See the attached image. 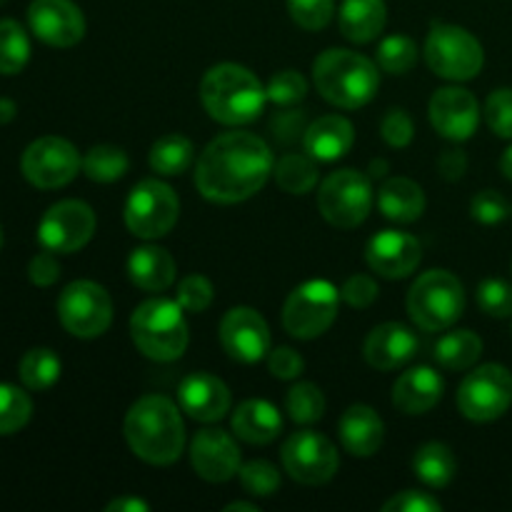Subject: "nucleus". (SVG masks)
<instances>
[{
	"label": "nucleus",
	"mask_w": 512,
	"mask_h": 512,
	"mask_svg": "<svg viewBox=\"0 0 512 512\" xmlns=\"http://www.w3.org/2000/svg\"><path fill=\"white\" fill-rule=\"evenodd\" d=\"M273 168V153L263 138L233 130L205 145L195 168V185L210 203H243L263 190Z\"/></svg>",
	"instance_id": "obj_1"
},
{
	"label": "nucleus",
	"mask_w": 512,
	"mask_h": 512,
	"mask_svg": "<svg viewBox=\"0 0 512 512\" xmlns=\"http://www.w3.org/2000/svg\"><path fill=\"white\" fill-rule=\"evenodd\" d=\"M130 450L148 465H173L183 455L185 425L165 395H143L130 405L123 423Z\"/></svg>",
	"instance_id": "obj_2"
},
{
	"label": "nucleus",
	"mask_w": 512,
	"mask_h": 512,
	"mask_svg": "<svg viewBox=\"0 0 512 512\" xmlns=\"http://www.w3.org/2000/svg\"><path fill=\"white\" fill-rule=\"evenodd\" d=\"M200 100L213 120L223 125H248L268 103V90L258 75L238 63L213 65L200 80Z\"/></svg>",
	"instance_id": "obj_3"
},
{
	"label": "nucleus",
	"mask_w": 512,
	"mask_h": 512,
	"mask_svg": "<svg viewBox=\"0 0 512 512\" xmlns=\"http://www.w3.org/2000/svg\"><path fill=\"white\" fill-rule=\"evenodd\" d=\"M313 80L328 103L343 110H358L375 98L380 73L373 60L345 48H330L313 63Z\"/></svg>",
	"instance_id": "obj_4"
},
{
	"label": "nucleus",
	"mask_w": 512,
	"mask_h": 512,
	"mask_svg": "<svg viewBox=\"0 0 512 512\" xmlns=\"http://www.w3.org/2000/svg\"><path fill=\"white\" fill-rule=\"evenodd\" d=\"M130 338L145 358L173 363L188 348V323L178 300L153 298L135 308L130 318Z\"/></svg>",
	"instance_id": "obj_5"
},
{
	"label": "nucleus",
	"mask_w": 512,
	"mask_h": 512,
	"mask_svg": "<svg viewBox=\"0 0 512 512\" xmlns=\"http://www.w3.org/2000/svg\"><path fill=\"white\" fill-rule=\"evenodd\" d=\"M465 310V288L450 270H428L408 293V315L428 333L453 328Z\"/></svg>",
	"instance_id": "obj_6"
},
{
	"label": "nucleus",
	"mask_w": 512,
	"mask_h": 512,
	"mask_svg": "<svg viewBox=\"0 0 512 512\" xmlns=\"http://www.w3.org/2000/svg\"><path fill=\"white\" fill-rule=\"evenodd\" d=\"M425 60L430 70L445 80H470L483 70L485 53L480 40L460 25L435 23L425 40Z\"/></svg>",
	"instance_id": "obj_7"
},
{
	"label": "nucleus",
	"mask_w": 512,
	"mask_h": 512,
	"mask_svg": "<svg viewBox=\"0 0 512 512\" xmlns=\"http://www.w3.org/2000/svg\"><path fill=\"white\" fill-rule=\"evenodd\" d=\"M320 215L333 228L350 230L365 223L373 210V185L365 173L343 168L330 173L318 190Z\"/></svg>",
	"instance_id": "obj_8"
},
{
	"label": "nucleus",
	"mask_w": 512,
	"mask_h": 512,
	"mask_svg": "<svg viewBox=\"0 0 512 512\" xmlns=\"http://www.w3.org/2000/svg\"><path fill=\"white\" fill-rule=\"evenodd\" d=\"M180 215V200L168 183L158 178L140 180L125 203V225L135 238L155 240L175 228Z\"/></svg>",
	"instance_id": "obj_9"
},
{
	"label": "nucleus",
	"mask_w": 512,
	"mask_h": 512,
	"mask_svg": "<svg viewBox=\"0 0 512 512\" xmlns=\"http://www.w3.org/2000/svg\"><path fill=\"white\" fill-rule=\"evenodd\" d=\"M340 293L328 280H308L288 295L283 308V325L293 338L313 340L328 333L338 318Z\"/></svg>",
	"instance_id": "obj_10"
},
{
	"label": "nucleus",
	"mask_w": 512,
	"mask_h": 512,
	"mask_svg": "<svg viewBox=\"0 0 512 512\" xmlns=\"http://www.w3.org/2000/svg\"><path fill=\"white\" fill-rule=\"evenodd\" d=\"M58 318L75 338H100L113 323V300L103 285L93 280H75L60 293Z\"/></svg>",
	"instance_id": "obj_11"
},
{
	"label": "nucleus",
	"mask_w": 512,
	"mask_h": 512,
	"mask_svg": "<svg viewBox=\"0 0 512 512\" xmlns=\"http://www.w3.org/2000/svg\"><path fill=\"white\" fill-rule=\"evenodd\" d=\"M512 405V373L498 363L480 365L460 383L458 408L473 423H493Z\"/></svg>",
	"instance_id": "obj_12"
},
{
	"label": "nucleus",
	"mask_w": 512,
	"mask_h": 512,
	"mask_svg": "<svg viewBox=\"0 0 512 512\" xmlns=\"http://www.w3.org/2000/svg\"><path fill=\"white\" fill-rule=\"evenodd\" d=\"M20 168H23L25 180L35 188L53 190L75 180V175L83 168V160L73 143L58 135H45L25 148Z\"/></svg>",
	"instance_id": "obj_13"
},
{
	"label": "nucleus",
	"mask_w": 512,
	"mask_h": 512,
	"mask_svg": "<svg viewBox=\"0 0 512 512\" xmlns=\"http://www.w3.org/2000/svg\"><path fill=\"white\" fill-rule=\"evenodd\" d=\"M285 473L303 485H325L338 473V450L315 430L293 433L283 445Z\"/></svg>",
	"instance_id": "obj_14"
},
{
	"label": "nucleus",
	"mask_w": 512,
	"mask_h": 512,
	"mask_svg": "<svg viewBox=\"0 0 512 512\" xmlns=\"http://www.w3.org/2000/svg\"><path fill=\"white\" fill-rule=\"evenodd\" d=\"M95 233V213L83 200L55 203L38 225V240L53 253H75L85 248Z\"/></svg>",
	"instance_id": "obj_15"
},
{
	"label": "nucleus",
	"mask_w": 512,
	"mask_h": 512,
	"mask_svg": "<svg viewBox=\"0 0 512 512\" xmlns=\"http://www.w3.org/2000/svg\"><path fill=\"white\" fill-rule=\"evenodd\" d=\"M220 343L238 363H258L270 353V328L253 308H230L220 320Z\"/></svg>",
	"instance_id": "obj_16"
},
{
	"label": "nucleus",
	"mask_w": 512,
	"mask_h": 512,
	"mask_svg": "<svg viewBox=\"0 0 512 512\" xmlns=\"http://www.w3.org/2000/svg\"><path fill=\"white\" fill-rule=\"evenodd\" d=\"M190 463L208 483H228L240 473V448L230 433L220 428H205L190 440Z\"/></svg>",
	"instance_id": "obj_17"
},
{
	"label": "nucleus",
	"mask_w": 512,
	"mask_h": 512,
	"mask_svg": "<svg viewBox=\"0 0 512 512\" xmlns=\"http://www.w3.org/2000/svg\"><path fill=\"white\" fill-rule=\"evenodd\" d=\"M30 30L53 48H70L85 35V18L70 0H33L28 8Z\"/></svg>",
	"instance_id": "obj_18"
},
{
	"label": "nucleus",
	"mask_w": 512,
	"mask_h": 512,
	"mask_svg": "<svg viewBox=\"0 0 512 512\" xmlns=\"http://www.w3.org/2000/svg\"><path fill=\"white\" fill-rule=\"evenodd\" d=\"M420 258H423V250H420L418 238L403 230H383L373 235L365 248L370 270L388 280H403L413 275Z\"/></svg>",
	"instance_id": "obj_19"
},
{
	"label": "nucleus",
	"mask_w": 512,
	"mask_h": 512,
	"mask_svg": "<svg viewBox=\"0 0 512 512\" xmlns=\"http://www.w3.org/2000/svg\"><path fill=\"white\" fill-rule=\"evenodd\" d=\"M430 123L443 138L463 143L478 130L480 105L470 90L440 88L430 100Z\"/></svg>",
	"instance_id": "obj_20"
},
{
	"label": "nucleus",
	"mask_w": 512,
	"mask_h": 512,
	"mask_svg": "<svg viewBox=\"0 0 512 512\" xmlns=\"http://www.w3.org/2000/svg\"><path fill=\"white\" fill-rule=\"evenodd\" d=\"M180 410L198 423H218L230 413L233 395L228 385L210 373H193L178 388Z\"/></svg>",
	"instance_id": "obj_21"
},
{
	"label": "nucleus",
	"mask_w": 512,
	"mask_h": 512,
	"mask_svg": "<svg viewBox=\"0 0 512 512\" xmlns=\"http://www.w3.org/2000/svg\"><path fill=\"white\" fill-rule=\"evenodd\" d=\"M420 348V340L408 325L403 323H383L378 328L370 330L368 340H365V360L373 365L375 370L400 368L408 360L415 358Z\"/></svg>",
	"instance_id": "obj_22"
},
{
	"label": "nucleus",
	"mask_w": 512,
	"mask_h": 512,
	"mask_svg": "<svg viewBox=\"0 0 512 512\" xmlns=\"http://www.w3.org/2000/svg\"><path fill=\"white\" fill-rule=\"evenodd\" d=\"M445 380L438 370L428 365L410 368L395 380L393 385V405L405 415L430 413L435 405L443 400Z\"/></svg>",
	"instance_id": "obj_23"
},
{
	"label": "nucleus",
	"mask_w": 512,
	"mask_h": 512,
	"mask_svg": "<svg viewBox=\"0 0 512 512\" xmlns=\"http://www.w3.org/2000/svg\"><path fill=\"white\" fill-rule=\"evenodd\" d=\"M355 143L353 123L343 115H323L308 125L303 135L305 153L318 163H335L345 158Z\"/></svg>",
	"instance_id": "obj_24"
},
{
	"label": "nucleus",
	"mask_w": 512,
	"mask_h": 512,
	"mask_svg": "<svg viewBox=\"0 0 512 512\" xmlns=\"http://www.w3.org/2000/svg\"><path fill=\"white\" fill-rule=\"evenodd\" d=\"M340 443L355 458H370L385 438L383 418L370 405H350L338 423Z\"/></svg>",
	"instance_id": "obj_25"
},
{
	"label": "nucleus",
	"mask_w": 512,
	"mask_h": 512,
	"mask_svg": "<svg viewBox=\"0 0 512 512\" xmlns=\"http://www.w3.org/2000/svg\"><path fill=\"white\" fill-rule=\"evenodd\" d=\"M233 435L243 443L250 445H268L283 430V418H280L278 408L268 400H245L238 405L230 420Z\"/></svg>",
	"instance_id": "obj_26"
},
{
	"label": "nucleus",
	"mask_w": 512,
	"mask_h": 512,
	"mask_svg": "<svg viewBox=\"0 0 512 512\" xmlns=\"http://www.w3.org/2000/svg\"><path fill=\"white\" fill-rule=\"evenodd\" d=\"M128 275L140 290L163 293L175 283V260L165 248L143 245V248H135L133 255H130Z\"/></svg>",
	"instance_id": "obj_27"
},
{
	"label": "nucleus",
	"mask_w": 512,
	"mask_h": 512,
	"mask_svg": "<svg viewBox=\"0 0 512 512\" xmlns=\"http://www.w3.org/2000/svg\"><path fill=\"white\" fill-rule=\"evenodd\" d=\"M338 20L340 33L350 43H373L383 33L388 8H385V0H343Z\"/></svg>",
	"instance_id": "obj_28"
},
{
	"label": "nucleus",
	"mask_w": 512,
	"mask_h": 512,
	"mask_svg": "<svg viewBox=\"0 0 512 512\" xmlns=\"http://www.w3.org/2000/svg\"><path fill=\"white\" fill-rule=\"evenodd\" d=\"M378 208L393 223H415L425 213V193L415 180L390 178L378 190Z\"/></svg>",
	"instance_id": "obj_29"
},
{
	"label": "nucleus",
	"mask_w": 512,
	"mask_h": 512,
	"mask_svg": "<svg viewBox=\"0 0 512 512\" xmlns=\"http://www.w3.org/2000/svg\"><path fill=\"white\" fill-rule=\"evenodd\" d=\"M483 355V340L473 330H453L435 343L433 358L445 370H468Z\"/></svg>",
	"instance_id": "obj_30"
},
{
	"label": "nucleus",
	"mask_w": 512,
	"mask_h": 512,
	"mask_svg": "<svg viewBox=\"0 0 512 512\" xmlns=\"http://www.w3.org/2000/svg\"><path fill=\"white\" fill-rule=\"evenodd\" d=\"M413 473L428 488H445L458 473V460L445 443H428L415 453Z\"/></svg>",
	"instance_id": "obj_31"
},
{
	"label": "nucleus",
	"mask_w": 512,
	"mask_h": 512,
	"mask_svg": "<svg viewBox=\"0 0 512 512\" xmlns=\"http://www.w3.org/2000/svg\"><path fill=\"white\" fill-rule=\"evenodd\" d=\"M193 160H195L193 143L180 133L163 135V138L155 140L153 148H150V168H153L158 175H163V178L183 175L185 170L193 165Z\"/></svg>",
	"instance_id": "obj_32"
},
{
	"label": "nucleus",
	"mask_w": 512,
	"mask_h": 512,
	"mask_svg": "<svg viewBox=\"0 0 512 512\" xmlns=\"http://www.w3.org/2000/svg\"><path fill=\"white\" fill-rule=\"evenodd\" d=\"M275 183L290 195H305L318 185V165L310 155L288 153L275 163Z\"/></svg>",
	"instance_id": "obj_33"
},
{
	"label": "nucleus",
	"mask_w": 512,
	"mask_h": 512,
	"mask_svg": "<svg viewBox=\"0 0 512 512\" xmlns=\"http://www.w3.org/2000/svg\"><path fill=\"white\" fill-rule=\"evenodd\" d=\"M60 358L50 348H33L20 360V380L28 390H48L60 378Z\"/></svg>",
	"instance_id": "obj_34"
},
{
	"label": "nucleus",
	"mask_w": 512,
	"mask_h": 512,
	"mask_svg": "<svg viewBox=\"0 0 512 512\" xmlns=\"http://www.w3.org/2000/svg\"><path fill=\"white\" fill-rule=\"evenodd\" d=\"M128 155L115 145H95L83 158V173L95 183H115L128 173Z\"/></svg>",
	"instance_id": "obj_35"
},
{
	"label": "nucleus",
	"mask_w": 512,
	"mask_h": 512,
	"mask_svg": "<svg viewBox=\"0 0 512 512\" xmlns=\"http://www.w3.org/2000/svg\"><path fill=\"white\" fill-rule=\"evenodd\" d=\"M30 58V40L23 25L15 20H0V73L15 75Z\"/></svg>",
	"instance_id": "obj_36"
},
{
	"label": "nucleus",
	"mask_w": 512,
	"mask_h": 512,
	"mask_svg": "<svg viewBox=\"0 0 512 512\" xmlns=\"http://www.w3.org/2000/svg\"><path fill=\"white\" fill-rule=\"evenodd\" d=\"M285 410L298 425H313L325 415V395L318 385L298 383L285 395Z\"/></svg>",
	"instance_id": "obj_37"
},
{
	"label": "nucleus",
	"mask_w": 512,
	"mask_h": 512,
	"mask_svg": "<svg viewBox=\"0 0 512 512\" xmlns=\"http://www.w3.org/2000/svg\"><path fill=\"white\" fill-rule=\"evenodd\" d=\"M33 415V400L25 390L0 383V435L18 433Z\"/></svg>",
	"instance_id": "obj_38"
},
{
	"label": "nucleus",
	"mask_w": 512,
	"mask_h": 512,
	"mask_svg": "<svg viewBox=\"0 0 512 512\" xmlns=\"http://www.w3.org/2000/svg\"><path fill=\"white\" fill-rule=\"evenodd\" d=\"M418 63V45L408 35H390L378 45L380 70L390 75H405Z\"/></svg>",
	"instance_id": "obj_39"
},
{
	"label": "nucleus",
	"mask_w": 512,
	"mask_h": 512,
	"mask_svg": "<svg viewBox=\"0 0 512 512\" xmlns=\"http://www.w3.org/2000/svg\"><path fill=\"white\" fill-rule=\"evenodd\" d=\"M238 475L243 488L250 495H258V498H270L280 488L278 468L273 463H268V460H250V463L240 465Z\"/></svg>",
	"instance_id": "obj_40"
},
{
	"label": "nucleus",
	"mask_w": 512,
	"mask_h": 512,
	"mask_svg": "<svg viewBox=\"0 0 512 512\" xmlns=\"http://www.w3.org/2000/svg\"><path fill=\"white\" fill-rule=\"evenodd\" d=\"M288 13L303 30H323L335 15V0H288Z\"/></svg>",
	"instance_id": "obj_41"
},
{
	"label": "nucleus",
	"mask_w": 512,
	"mask_h": 512,
	"mask_svg": "<svg viewBox=\"0 0 512 512\" xmlns=\"http://www.w3.org/2000/svg\"><path fill=\"white\" fill-rule=\"evenodd\" d=\"M478 305L490 318H510L512 315V285L500 278H488L478 288Z\"/></svg>",
	"instance_id": "obj_42"
},
{
	"label": "nucleus",
	"mask_w": 512,
	"mask_h": 512,
	"mask_svg": "<svg viewBox=\"0 0 512 512\" xmlns=\"http://www.w3.org/2000/svg\"><path fill=\"white\" fill-rule=\"evenodd\" d=\"M268 100L275 105H295L308 95V83L298 70H280L268 83Z\"/></svg>",
	"instance_id": "obj_43"
},
{
	"label": "nucleus",
	"mask_w": 512,
	"mask_h": 512,
	"mask_svg": "<svg viewBox=\"0 0 512 512\" xmlns=\"http://www.w3.org/2000/svg\"><path fill=\"white\" fill-rule=\"evenodd\" d=\"M178 303L185 313H203L213 303V283L205 275H185L178 285Z\"/></svg>",
	"instance_id": "obj_44"
},
{
	"label": "nucleus",
	"mask_w": 512,
	"mask_h": 512,
	"mask_svg": "<svg viewBox=\"0 0 512 512\" xmlns=\"http://www.w3.org/2000/svg\"><path fill=\"white\" fill-rule=\"evenodd\" d=\"M485 120L498 138L512 140V88H500L490 93L485 103Z\"/></svg>",
	"instance_id": "obj_45"
},
{
	"label": "nucleus",
	"mask_w": 512,
	"mask_h": 512,
	"mask_svg": "<svg viewBox=\"0 0 512 512\" xmlns=\"http://www.w3.org/2000/svg\"><path fill=\"white\" fill-rule=\"evenodd\" d=\"M380 135H383V140L390 148H405V145L413 143V118L403 108L388 110L383 123H380Z\"/></svg>",
	"instance_id": "obj_46"
},
{
	"label": "nucleus",
	"mask_w": 512,
	"mask_h": 512,
	"mask_svg": "<svg viewBox=\"0 0 512 512\" xmlns=\"http://www.w3.org/2000/svg\"><path fill=\"white\" fill-rule=\"evenodd\" d=\"M470 215L483 225H498L508 218V203L498 190H483L470 200Z\"/></svg>",
	"instance_id": "obj_47"
},
{
	"label": "nucleus",
	"mask_w": 512,
	"mask_h": 512,
	"mask_svg": "<svg viewBox=\"0 0 512 512\" xmlns=\"http://www.w3.org/2000/svg\"><path fill=\"white\" fill-rule=\"evenodd\" d=\"M378 293V283L370 275H350L343 288H340V298L350 308H370L378 300Z\"/></svg>",
	"instance_id": "obj_48"
},
{
	"label": "nucleus",
	"mask_w": 512,
	"mask_h": 512,
	"mask_svg": "<svg viewBox=\"0 0 512 512\" xmlns=\"http://www.w3.org/2000/svg\"><path fill=\"white\" fill-rule=\"evenodd\" d=\"M440 510H443L440 500L433 498L430 493H423V490H403V493L393 495V498L383 505V512H440Z\"/></svg>",
	"instance_id": "obj_49"
},
{
	"label": "nucleus",
	"mask_w": 512,
	"mask_h": 512,
	"mask_svg": "<svg viewBox=\"0 0 512 512\" xmlns=\"http://www.w3.org/2000/svg\"><path fill=\"white\" fill-rule=\"evenodd\" d=\"M268 368L278 380H295L303 375L305 360L293 348H275L268 353Z\"/></svg>",
	"instance_id": "obj_50"
},
{
	"label": "nucleus",
	"mask_w": 512,
	"mask_h": 512,
	"mask_svg": "<svg viewBox=\"0 0 512 512\" xmlns=\"http://www.w3.org/2000/svg\"><path fill=\"white\" fill-rule=\"evenodd\" d=\"M28 278L33 280L35 285H40V288H48V285H53L55 280L60 278V263L58 258H55L53 250L45 248L43 253H38L30 260Z\"/></svg>",
	"instance_id": "obj_51"
},
{
	"label": "nucleus",
	"mask_w": 512,
	"mask_h": 512,
	"mask_svg": "<svg viewBox=\"0 0 512 512\" xmlns=\"http://www.w3.org/2000/svg\"><path fill=\"white\" fill-rule=\"evenodd\" d=\"M270 128H273V135L280 143H293L308 130L305 128V113L303 110H285V113L275 115Z\"/></svg>",
	"instance_id": "obj_52"
},
{
	"label": "nucleus",
	"mask_w": 512,
	"mask_h": 512,
	"mask_svg": "<svg viewBox=\"0 0 512 512\" xmlns=\"http://www.w3.org/2000/svg\"><path fill=\"white\" fill-rule=\"evenodd\" d=\"M438 170L440 175H443L445 180H460L465 175V170H468V155L463 153V150H443V155L438 158Z\"/></svg>",
	"instance_id": "obj_53"
},
{
	"label": "nucleus",
	"mask_w": 512,
	"mask_h": 512,
	"mask_svg": "<svg viewBox=\"0 0 512 512\" xmlns=\"http://www.w3.org/2000/svg\"><path fill=\"white\" fill-rule=\"evenodd\" d=\"M108 512H148L150 505L140 498H130V495H123V498L108 503Z\"/></svg>",
	"instance_id": "obj_54"
},
{
	"label": "nucleus",
	"mask_w": 512,
	"mask_h": 512,
	"mask_svg": "<svg viewBox=\"0 0 512 512\" xmlns=\"http://www.w3.org/2000/svg\"><path fill=\"white\" fill-rule=\"evenodd\" d=\"M15 118V103L8 98H0V123H8Z\"/></svg>",
	"instance_id": "obj_55"
},
{
	"label": "nucleus",
	"mask_w": 512,
	"mask_h": 512,
	"mask_svg": "<svg viewBox=\"0 0 512 512\" xmlns=\"http://www.w3.org/2000/svg\"><path fill=\"white\" fill-rule=\"evenodd\" d=\"M500 170H503L505 178L512 180V145L508 150H505L503 158H500Z\"/></svg>",
	"instance_id": "obj_56"
},
{
	"label": "nucleus",
	"mask_w": 512,
	"mask_h": 512,
	"mask_svg": "<svg viewBox=\"0 0 512 512\" xmlns=\"http://www.w3.org/2000/svg\"><path fill=\"white\" fill-rule=\"evenodd\" d=\"M385 173H388V163H385V160H373V165H370V175H373V178H383Z\"/></svg>",
	"instance_id": "obj_57"
},
{
	"label": "nucleus",
	"mask_w": 512,
	"mask_h": 512,
	"mask_svg": "<svg viewBox=\"0 0 512 512\" xmlns=\"http://www.w3.org/2000/svg\"><path fill=\"white\" fill-rule=\"evenodd\" d=\"M225 510H228V512H235V510H245V512H260V510H258V505H253V503H230V505H225Z\"/></svg>",
	"instance_id": "obj_58"
},
{
	"label": "nucleus",
	"mask_w": 512,
	"mask_h": 512,
	"mask_svg": "<svg viewBox=\"0 0 512 512\" xmlns=\"http://www.w3.org/2000/svg\"><path fill=\"white\" fill-rule=\"evenodd\" d=\"M0 245H3V230H0Z\"/></svg>",
	"instance_id": "obj_59"
},
{
	"label": "nucleus",
	"mask_w": 512,
	"mask_h": 512,
	"mask_svg": "<svg viewBox=\"0 0 512 512\" xmlns=\"http://www.w3.org/2000/svg\"><path fill=\"white\" fill-rule=\"evenodd\" d=\"M5 3V0H0V5H3Z\"/></svg>",
	"instance_id": "obj_60"
}]
</instances>
